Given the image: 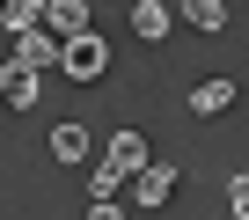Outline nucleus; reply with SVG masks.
I'll list each match as a JSON object with an SVG mask.
<instances>
[{"mask_svg":"<svg viewBox=\"0 0 249 220\" xmlns=\"http://www.w3.org/2000/svg\"><path fill=\"white\" fill-rule=\"evenodd\" d=\"M59 66H66V81H95V73L110 66V44H103L95 30H81V37L66 44V59H59Z\"/></svg>","mask_w":249,"mask_h":220,"instance_id":"f257e3e1","label":"nucleus"},{"mask_svg":"<svg viewBox=\"0 0 249 220\" xmlns=\"http://www.w3.org/2000/svg\"><path fill=\"white\" fill-rule=\"evenodd\" d=\"M8 59H22V66H30V73H44V66H59V59H66V44H59V37H52V30H22V37H15V52H8Z\"/></svg>","mask_w":249,"mask_h":220,"instance_id":"f03ea898","label":"nucleus"},{"mask_svg":"<svg viewBox=\"0 0 249 220\" xmlns=\"http://www.w3.org/2000/svg\"><path fill=\"white\" fill-rule=\"evenodd\" d=\"M103 162H110V169H117L124 183H132V176H140V169H147L154 154H147V140H140V132H110V147H103Z\"/></svg>","mask_w":249,"mask_h":220,"instance_id":"7ed1b4c3","label":"nucleus"},{"mask_svg":"<svg viewBox=\"0 0 249 220\" xmlns=\"http://www.w3.org/2000/svg\"><path fill=\"white\" fill-rule=\"evenodd\" d=\"M44 30H52L59 44H73V37L88 30V0H44Z\"/></svg>","mask_w":249,"mask_h":220,"instance_id":"20e7f679","label":"nucleus"},{"mask_svg":"<svg viewBox=\"0 0 249 220\" xmlns=\"http://www.w3.org/2000/svg\"><path fill=\"white\" fill-rule=\"evenodd\" d=\"M169 191H176V169H169V162H147V169L132 176V205H161Z\"/></svg>","mask_w":249,"mask_h":220,"instance_id":"39448f33","label":"nucleus"},{"mask_svg":"<svg viewBox=\"0 0 249 220\" xmlns=\"http://www.w3.org/2000/svg\"><path fill=\"white\" fill-rule=\"evenodd\" d=\"M37 88H44V81H37L22 59H8V66H0V95H8L15 110H30V103H37Z\"/></svg>","mask_w":249,"mask_h":220,"instance_id":"423d86ee","label":"nucleus"},{"mask_svg":"<svg viewBox=\"0 0 249 220\" xmlns=\"http://www.w3.org/2000/svg\"><path fill=\"white\" fill-rule=\"evenodd\" d=\"M234 95H242L234 81H198L191 88V110H198V118H220V110H234Z\"/></svg>","mask_w":249,"mask_h":220,"instance_id":"0eeeda50","label":"nucleus"},{"mask_svg":"<svg viewBox=\"0 0 249 220\" xmlns=\"http://www.w3.org/2000/svg\"><path fill=\"white\" fill-rule=\"evenodd\" d=\"M0 30H8V37L44 30V0H0Z\"/></svg>","mask_w":249,"mask_h":220,"instance_id":"6e6552de","label":"nucleus"},{"mask_svg":"<svg viewBox=\"0 0 249 220\" xmlns=\"http://www.w3.org/2000/svg\"><path fill=\"white\" fill-rule=\"evenodd\" d=\"M132 30H140L147 44H161V37H169V8H161V0H132Z\"/></svg>","mask_w":249,"mask_h":220,"instance_id":"1a4fd4ad","label":"nucleus"},{"mask_svg":"<svg viewBox=\"0 0 249 220\" xmlns=\"http://www.w3.org/2000/svg\"><path fill=\"white\" fill-rule=\"evenodd\" d=\"M52 162H88V132L81 125H59L52 132Z\"/></svg>","mask_w":249,"mask_h":220,"instance_id":"9d476101","label":"nucleus"},{"mask_svg":"<svg viewBox=\"0 0 249 220\" xmlns=\"http://www.w3.org/2000/svg\"><path fill=\"white\" fill-rule=\"evenodd\" d=\"M183 22L191 30H227V8L220 0H183Z\"/></svg>","mask_w":249,"mask_h":220,"instance_id":"9b49d317","label":"nucleus"},{"mask_svg":"<svg viewBox=\"0 0 249 220\" xmlns=\"http://www.w3.org/2000/svg\"><path fill=\"white\" fill-rule=\"evenodd\" d=\"M117 191H124V176H117L110 162H103V169H88V198H117Z\"/></svg>","mask_w":249,"mask_h":220,"instance_id":"f8f14e48","label":"nucleus"},{"mask_svg":"<svg viewBox=\"0 0 249 220\" xmlns=\"http://www.w3.org/2000/svg\"><path fill=\"white\" fill-rule=\"evenodd\" d=\"M227 213H234V220H249V169L227 183Z\"/></svg>","mask_w":249,"mask_h":220,"instance_id":"ddd939ff","label":"nucleus"},{"mask_svg":"<svg viewBox=\"0 0 249 220\" xmlns=\"http://www.w3.org/2000/svg\"><path fill=\"white\" fill-rule=\"evenodd\" d=\"M88 220H124V213H117V198H95V205H88Z\"/></svg>","mask_w":249,"mask_h":220,"instance_id":"4468645a","label":"nucleus"}]
</instances>
